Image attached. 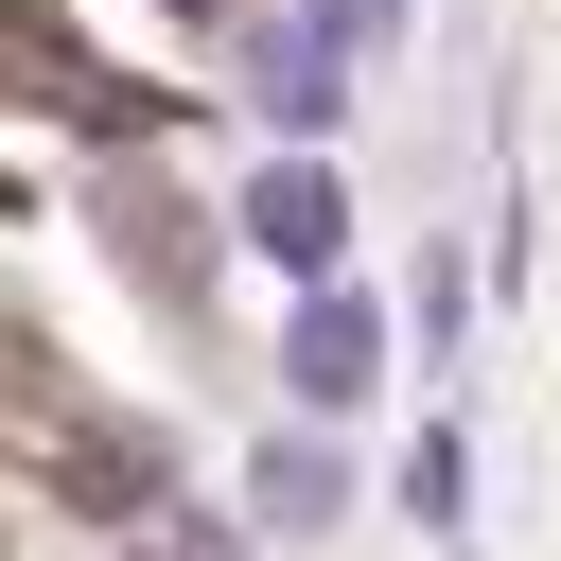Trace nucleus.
<instances>
[{
  "mask_svg": "<svg viewBox=\"0 0 561 561\" xmlns=\"http://www.w3.org/2000/svg\"><path fill=\"white\" fill-rule=\"evenodd\" d=\"M245 245L263 263H333V175H263L245 193Z\"/></svg>",
  "mask_w": 561,
  "mask_h": 561,
  "instance_id": "1",
  "label": "nucleus"
},
{
  "mask_svg": "<svg viewBox=\"0 0 561 561\" xmlns=\"http://www.w3.org/2000/svg\"><path fill=\"white\" fill-rule=\"evenodd\" d=\"M368 386V298H316L298 316V403H351Z\"/></svg>",
  "mask_w": 561,
  "mask_h": 561,
  "instance_id": "2",
  "label": "nucleus"
},
{
  "mask_svg": "<svg viewBox=\"0 0 561 561\" xmlns=\"http://www.w3.org/2000/svg\"><path fill=\"white\" fill-rule=\"evenodd\" d=\"M175 18H228V0H175Z\"/></svg>",
  "mask_w": 561,
  "mask_h": 561,
  "instance_id": "3",
  "label": "nucleus"
}]
</instances>
